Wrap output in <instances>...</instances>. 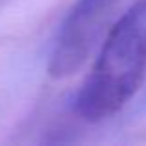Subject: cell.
<instances>
[{
	"instance_id": "1",
	"label": "cell",
	"mask_w": 146,
	"mask_h": 146,
	"mask_svg": "<svg viewBox=\"0 0 146 146\" xmlns=\"http://www.w3.org/2000/svg\"><path fill=\"white\" fill-rule=\"evenodd\" d=\"M144 78L146 0H135L109 30L74 107L87 122L111 118L137 94Z\"/></svg>"
},
{
	"instance_id": "2",
	"label": "cell",
	"mask_w": 146,
	"mask_h": 146,
	"mask_svg": "<svg viewBox=\"0 0 146 146\" xmlns=\"http://www.w3.org/2000/svg\"><path fill=\"white\" fill-rule=\"evenodd\" d=\"M120 2L122 0H78L72 6L54 43L48 63L50 76L67 78L80 70Z\"/></svg>"
}]
</instances>
